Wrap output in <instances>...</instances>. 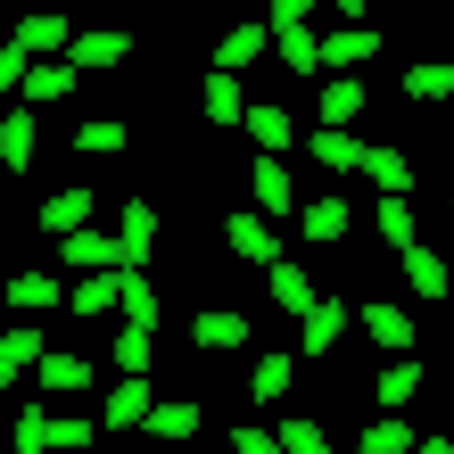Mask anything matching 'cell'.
Listing matches in <instances>:
<instances>
[{
  "instance_id": "obj_1",
  "label": "cell",
  "mask_w": 454,
  "mask_h": 454,
  "mask_svg": "<svg viewBox=\"0 0 454 454\" xmlns=\"http://www.w3.org/2000/svg\"><path fill=\"white\" fill-rule=\"evenodd\" d=\"M339 339H347V306L314 289V306L298 314V356H306V364H331V356H339Z\"/></svg>"
},
{
  "instance_id": "obj_2",
  "label": "cell",
  "mask_w": 454,
  "mask_h": 454,
  "mask_svg": "<svg viewBox=\"0 0 454 454\" xmlns=\"http://www.w3.org/2000/svg\"><path fill=\"white\" fill-rule=\"evenodd\" d=\"M248 207H256V215H273V223L298 207V182H289L281 149H256V166H248Z\"/></svg>"
},
{
  "instance_id": "obj_3",
  "label": "cell",
  "mask_w": 454,
  "mask_h": 454,
  "mask_svg": "<svg viewBox=\"0 0 454 454\" xmlns=\"http://www.w3.org/2000/svg\"><path fill=\"white\" fill-rule=\"evenodd\" d=\"M223 248L239 264H273L281 256V231H273V215H256V207H231V215H223Z\"/></svg>"
},
{
  "instance_id": "obj_4",
  "label": "cell",
  "mask_w": 454,
  "mask_h": 454,
  "mask_svg": "<svg viewBox=\"0 0 454 454\" xmlns=\"http://www.w3.org/2000/svg\"><path fill=\"white\" fill-rule=\"evenodd\" d=\"M124 289H132V273H124V264H91V273L67 289V306L83 314V323H99V314H116V306H124Z\"/></svg>"
},
{
  "instance_id": "obj_5",
  "label": "cell",
  "mask_w": 454,
  "mask_h": 454,
  "mask_svg": "<svg viewBox=\"0 0 454 454\" xmlns=\"http://www.w3.org/2000/svg\"><path fill=\"white\" fill-rule=\"evenodd\" d=\"M356 116H364V67H323L314 124H356Z\"/></svg>"
},
{
  "instance_id": "obj_6",
  "label": "cell",
  "mask_w": 454,
  "mask_h": 454,
  "mask_svg": "<svg viewBox=\"0 0 454 454\" xmlns=\"http://www.w3.org/2000/svg\"><path fill=\"white\" fill-rule=\"evenodd\" d=\"M356 174L372 182V191H396V199H413V157L396 149V141H364V149H356Z\"/></svg>"
},
{
  "instance_id": "obj_7",
  "label": "cell",
  "mask_w": 454,
  "mask_h": 454,
  "mask_svg": "<svg viewBox=\"0 0 454 454\" xmlns=\"http://www.w3.org/2000/svg\"><path fill=\"white\" fill-rule=\"evenodd\" d=\"M347 323H364L380 356H396V347H413V314H405V306H388V298H356V306H347Z\"/></svg>"
},
{
  "instance_id": "obj_8",
  "label": "cell",
  "mask_w": 454,
  "mask_h": 454,
  "mask_svg": "<svg viewBox=\"0 0 454 454\" xmlns=\"http://www.w3.org/2000/svg\"><path fill=\"white\" fill-rule=\"evenodd\" d=\"M59 59L74 67V74H99V67H124L132 59V34H116V25H99V34H67V50Z\"/></svg>"
},
{
  "instance_id": "obj_9",
  "label": "cell",
  "mask_w": 454,
  "mask_h": 454,
  "mask_svg": "<svg viewBox=\"0 0 454 454\" xmlns=\"http://www.w3.org/2000/svg\"><path fill=\"white\" fill-rule=\"evenodd\" d=\"M191 347H199V356H231V347H248V314H239V306H199L191 314Z\"/></svg>"
},
{
  "instance_id": "obj_10",
  "label": "cell",
  "mask_w": 454,
  "mask_h": 454,
  "mask_svg": "<svg viewBox=\"0 0 454 454\" xmlns=\"http://www.w3.org/2000/svg\"><path fill=\"white\" fill-rule=\"evenodd\" d=\"M380 59V34L364 17H347V34H314V67H372Z\"/></svg>"
},
{
  "instance_id": "obj_11",
  "label": "cell",
  "mask_w": 454,
  "mask_h": 454,
  "mask_svg": "<svg viewBox=\"0 0 454 454\" xmlns=\"http://www.w3.org/2000/svg\"><path fill=\"white\" fill-rule=\"evenodd\" d=\"M34 157H42V116L17 99V108L0 116V166H9V174H34Z\"/></svg>"
},
{
  "instance_id": "obj_12",
  "label": "cell",
  "mask_w": 454,
  "mask_h": 454,
  "mask_svg": "<svg viewBox=\"0 0 454 454\" xmlns=\"http://www.w3.org/2000/svg\"><path fill=\"white\" fill-rule=\"evenodd\" d=\"M34 380L50 388V396H83L99 372H91V356H67V347H42L34 356Z\"/></svg>"
},
{
  "instance_id": "obj_13",
  "label": "cell",
  "mask_w": 454,
  "mask_h": 454,
  "mask_svg": "<svg viewBox=\"0 0 454 454\" xmlns=\"http://www.w3.org/2000/svg\"><path fill=\"white\" fill-rule=\"evenodd\" d=\"M289 215H298V239H314V248H339V239L356 231L347 199H306V207H289Z\"/></svg>"
},
{
  "instance_id": "obj_14",
  "label": "cell",
  "mask_w": 454,
  "mask_h": 454,
  "mask_svg": "<svg viewBox=\"0 0 454 454\" xmlns=\"http://www.w3.org/2000/svg\"><path fill=\"white\" fill-rule=\"evenodd\" d=\"M199 396H166V405H157V396H149V413H141V430L149 438H166V446H182V438H199Z\"/></svg>"
},
{
  "instance_id": "obj_15",
  "label": "cell",
  "mask_w": 454,
  "mask_h": 454,
  "mask_svg": "<svg viewBox=\"0 0 454 454\" xmlns=\"http://www.w3.org/2000/svg\"><path fill=\"white\" fill-rule=\"evenodd\" d=\"M99 215V199L83 191V182H67V191H50L42 199V215H34V231H50V239H59V231H74V223H91Z\"/></svg>"
},
{
  "instance_id": "obj_16",
  "label": "cell",
  "mask_w": 454,
  "mask_h": 454,
  "mask_svg": "<svg viewBox=\"0 0 454 454\" xmlns=\"http://www.w3.org/2000/svg\"><path fill=\"white\" fill-rule=\"evenodd\" d=\"M264 50H273V34H264V25H248V17H231L223 34H215V67H223V74H239V67H256Z\"/></svg>"
},
{
  "instance_id": "obj_17",
  "label": "cell",
  "mask_w": 454,
  "mask_h": 454,
  "mask_svg": "<svg viewBox=\"0 0 454 454\" xmlns=\"http://www.w3.org/2000/svg\"><path fill=\"white\" fill-rule=\"evenodd\" d=\"M67 34H74V25L59 17V9H34V17H17V50H25V59H59V50H67Z\"/></svg>"
},
{
  "instance_id": "obj_18",
  "label": "cell",
  "mask_w": 454,
  "mask_h": 454,
  "mask_svg": "<svg viewBox=\"0 0 454 454\" xmlns=\"http://www.w3.org/2000/svg\"><path fill=\"white\" fill-rule=\"evenodd\" d=\"M67 91H74V67H67V59H25V74H17V99H25V108L67 99Z\"/></svg>"
},
{
  "instance_id": "obj_19",
  "label": "cell",
  "mask_w": 454,
  "mask_h": 454,
  "mask_svg": "<svg viewBox=\"0 0 454 454\" xmlns=\"http://www.w3.org/2000/svg\"><path fill=\"white\" fill-rule=\"evenodd\" d=\"M239 132H248L256 149H289V132H298V116H289L281 99H248V108H239Z\"/></svg>"
},
{
  "instance_id": "obj_20",
  "label": "cell",
  "mask_w": 454,
  "mask_h": 454,
  "mask_svg": "<svg viewBox=\"0 0 454 454\" xmlns=\"http://www.w3.org/2000/svg\"><path fill=\"white\" fill-rule=\"evenodd\" d=\"M141 413H149V372H124L116 396L99 405V430H141Z\"/></svg>"
},
{
  "instance_id": "obj_21",
  "label": "cell",
  "mask_w": 454,
  "mask_h": 454,
  "mask_svg": "<svg viewBox=\"0 0 454 454\" xmlns=\"http://www.w3.org/2000/svg\"><path fill=\"white\" fill-rule=\"evenodd\" d=\"M421 380H430V372L413 364V347H396V356L380 364V380H372V396H380V405H413V396H421Z\"/></svg>"
},
{
  "instance_id": "obj_22",
  "label": "cell",
  "mask_w": 454,
  "mask_h": 454,
  "mask_svg": "<svg viewBox=\"0 0 454 454\" xmlns=\"http://www.w3.org/2000/svg\"><path fill=\"white\" fill-rule=\"evenodd\" d=\"M356 132H347V124H314L306 132V157H314V166H323V174H356Z\"/></svg>"
},
{
  "instance_id": "obj_23",
  "label": "cell",
  "mask_w": 454,
  "mask_h": 454,
  "mask_svg": "<svg viewBox=\"0 0 454 454\" xmlns=\"http://www.w3.org/2000/svg\"><path fill=\"white\" fill-rule=\"evenodd\" d=\"M124 149H132L124 116H83V124H74V157H124Z\"/></svg>"
},
{
  "instance_id": "obj_24",
  "label": "cell",
  "mask_w": 454,
  "mask_h": 454,
  "mask_svg": "<svg viewBox=\"0 0 454 454\" xmlns=\"http://www.w3.org/2000/svg\"><path fill=\"white\" fill-rule=\"evenodd\" d=\"M59 256L74 264V273H91V264H116V231H91V223H74V231H59Z\"/></svg>"
},
{
  "instance_id": "obj_25",
  "label": "cell",
  "mask_w": 454,
  "mask_h": 454,
  "mask_svg": "<svg viewBox=\"0 0 454 454\" xmlns=\"http://www.w3.org/2000/svg\"><path fill=\"white\" fill-rule=\"evenodd\" d=\"M0 298H9V314H50V306H67V289L50 281V273H9Z\"/></svg>"
},
{
  "instance_id": "obj_26",
  "label": "cell",
  "mask_w": 454,
  "mask_h": 454,
  "mask_svg": "<svg viewBox=\"0 0 454 454\" xmlns=\"http://www.w3.org/2000/svg\"><path fill=\"white\" fill-rule=\"evenodd\" d=\"M289 388H298V356H256V372H248V396H256V405H281Z\"/></svg>"
},
{
  "instance_id": "obj_27",
  "label": "cell",
  "mask_w": 454,
  "mask_h": 454,
  "mask_svg": "<svg viewBox=\"0 0 454 454\" xmlns=\"http://www.w3.org/2000/svg\"><path fill=\"white\" fill-rule=\"evenodd\" d=\"M199 108H207V124H239V108H248V91H239V74H207L199 83Z\"/></svg>"
},
{
  "instance_id": "obj_28",
  "label": "cell",
  "mask_w": 454,
  "mask_h": 454,
  "mask_svg": "<svg viewBox=\"0 0 454 454\" xmlns=\"http://www.w3.org/2000/svg\"><path fill=\"white\" fill-rule=\"evenodd\" d=\"M264 289H273V306H281V314H306V306H314V281H306L289 256H273V264H264Z\"/></svg>"
},
{
  "instance_id": "obj_29",
  "label": "cell",
  "mask_w": 454,
  "mask_h": 454,
  "mask_svg": "<svg viewBox=\"0 0 454 454\" xmlns=\"http://www.w3.org/2000/svg\"><path fill=\"white\" fill-rule=\"evenodd\" d=\"M396 256H405V281H413V298H446V289H454L446 256H430L421 239H413V248H396Z\"/></svg>"
},
{
  "instance_id": "obj_30",
  "label": "cell",
  "mask_w": 454,
  "mask_h": 454,
  "mask_svg": "<svg viewBox=\"0 0 454 454\" xmlns=\"http://www.w3.org/2000/svg\"><path fill=\"white\" fill-rule=\"evenodd\" d=\"M273 454H331V430L314 413H289V421H273Z\"/></svg>"
},
{
  "instance_id": "obj_31",
  "label": "cell",
  "mask_w": 454,
  "mask_h": 454,
  "mask_svg": "<svg viewBox=\"0 0 454 454\" xmlns=\"http://www.w3.org/2000/svg\"><path fill=\"white\" fill-rule=\"evenodd\" d=\"M413 421L405 413H396V405H380V413H372V430H364V454H413Z\"/></svg>"
},
{
  "instance_id": "obj_32",
  "label": "cell",
  "mask_w": 454,
  "mask_h": 454,
  "mask_svg": "<svg viewBox=\"0 0 454 454\" xmlns=\"http://www.w3.org/2000/svg\"><path fill=\"white\" fill-rule=\"evenodd\" d=\"M372 231H380V248H388V256H396V248H413V239H421V231H413V207L396 199V191H380V215H372Z\"/></svg>"
},
{
  "instance_id": "obj_33",
  "label": "cell",
  "mask_w": 454,
  "mask_h": 454,
  "mask_svg": "<svg viewBox=\"0 0 454 454\" xmlns=\"http://www.w3.org/2000/svg\"><path fill=\"white\" fill-rule=\"evenodd\" d=\"M405 99H421V108L454 99V67H446V59H421V67H405Z\"/></svg>"
},
{
  "instance_id": "obj_34",
  "label": "cell",
  "mask_w": 454,
  "mask_h": 454,
  "mask_svg": "<svg viewBox=\"0 0 454 454\" xmlns=\"http://www.w3.org/2000/svg\"><path fill=\"white\" fill-rule=\"evenodd\" d=\"M124 323H141V331H157V323H166V298H157V289H149V273H132V289H124Z\"/></svg>"
},
{
  "instance_id": "obj_35",
  "label": "cell",
  "mask_w": 454,
  "mask_h": 454,
  "mask_svg": "<svg viewBox=\"0 0 454 454\" xmlns=\"http://www.w3.org/2000/svg\"><path fill=\"white\" fill-rule=\"evenodd\" d=\"M149 347H157V331L124 323V331H116V347H108V364H116V372H149Z\"/></svg>"
},
{
  "instance_id": "obj_36",
  "label": "cell",
  "mask_w": 454,
  "mask_h": 454,
  "mask_svg": "<svg viewBox=\"0 0 454 454\" xmlns=\"http://www.w3.org/2000/svg\"><path fill=\"white\" fill-rule=\"evenodd\" d=\"M273 59H281L289 74H323V67H314V25H298V34H273Z\"/></svg>"
},
{
  "instance_id": "obj_37",
  "label": "cell",
  "mask_w": 454,
  "mask_h": 454,
  "mask_svg": "<svg viewBox=\"0 0 454 454\" xmlns=\"http://www.w3.org/2000/svg\"><path fill=\"white\" fill-rule=\"evenodd\" d=\"M9 446H17V454H50V413H42V405H25V413L9 421Z\"/></svg>"
},
{
  "instance_id": "obj_38",
  "label": "cell",
  "mask_w": 454,
  "mask_h": 454,
  "mask_svg": "<svg viewBox=\"0 0 454 454\" xmlns=\"http://www.w3.org/2000/svg\"><path fill=\"white\" fill-rule=\"evenodd\" d=\"M50 446H67V454H91V446H99V421H74V413H50Z\"/></svg>"
},
{
  "instance_id": "obj_39",
  "label": "cell",
  "mask_w": 454,
  "mask_h": 454,
  "mask_svg": "<svg viewBox=\"0 0 454 454\" xmlns=\"http://www.w3.org/2000/svg\"><path fill=\"white\" fill-rule=\"evenodd\" d=\"M116 231H124V239H141V248H157V207H149V199H124Z\"/></svg>"
},
{
  "instance_id": "obj_40",
  "label": "cell",
  "mask_w": 454,
  "mask_h": 454,
  "mask_svg": "<svg viewBox=\"0 0 454 454\" xmlns=\"http://www.w3.org/2000/svg\"><path fill=\"white\" fill-rule=\"evenodd\" d=\"M17 74H25V50H17V42H0V91H17Z\"/></svg>"
},
{
  "instance_id": "obj_41",
  "label": "cell",
  "mask_w": 454,
  "mask_h": 454,
  "mask_svg": "<svg viewBox=\"0 0 454 454\" xmlns=\"http://www.w3.org/2000/svg\"><path fill=\"white\" fill-rule=\"evenodd\" d=\"M231 454H273V430H231Z\"/></svg>"
},
{
  "instance_id": "obj_42",
  "label": "cell",
  "mask_w": 454,
  "mask_h": 454,
  "mask_svg": "<svg viewBox=\"0 0 454 454\" xmlns=\"http://www.w3.org/2000/svg\"><path fill=\"white\" fill-rule=\"evenodd\" d=\"M17 372H25V364L9 356V347H0V388H9V380H17Z\"/></svg>"
},
{
  "instance_id": "obj_43",
  "label": "cell",
  "mask_w": 454,
  "mask_h": 454,
  "mask_svg": "<svg viewBox=\"0 0 454 454\" xmlns=\"http://www.w3.org/2000/svg\"><path fill=\"white\" fill-rule=\"evenodd\" d=\"M331 9H339V17H372V0H331Z\"/></svg>"
}]
</instances>
